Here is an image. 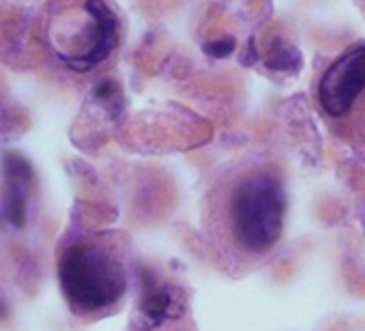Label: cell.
Instances as JSON below:
<instances>
[{
    "label": "cell",
    "instance_id": "obj_1",
    "mask_svg": "<svg viewBox=\"0 0 365 331\" xmlns=\"http://www.w3.org/2000/svg\"><path fill=\"white\" fill-rule=\"evenodd\" d=\"M286 224V190L273 168L237 175L211 203L205 235L215 260L235 277L262 267L277 250Z\"/></svg>",
    "mask_w": 365,
    "mask_h": 331
},
{
    "label": "cell",
    "instance_id": "obj_2",
    "mask_svg": "<svg viewBox=\"0 0 365 331\" xmlns=\"http://www.w3.org/2000/svg\"><path fill=\"white\" fill-rule=\"evenodd\" d=\"M58 277L69 303L80 312H101L116 305L127 290V269L110 245L84 241L61 258Z\"/></svg>",
    "mask_w": 365,
    "mask_h": 331
},
{
    "label": "cell",
    "instance_id": "obj_3",
    "mask_svg": "<svg viewBox=\"0 0 365 331\" xmlns=\"http://www.w3.org/2000/svg\"><path fill=\"white\" fill-rule=\"evenodd\" d=\"M365 91V44L341 54L318 84L320 106L331 118H346Z\"/></svg>",
    "mask_w": 365,
    "mask_h": 331
},
{
    "label": "cell",
    "instance_id": "obj_4",
    "mask_svg": "<svg viewBox=\"0 0 365 331\" xmlns=\"http://www.w3.org/2000/svg\"><path fill=\"white\" fill-rule=\"evenodd\" d=\"M84 9L93 20L86 48L78 54H61L63 65L80 73L95 69L106 58H110L118 44V20L103 0H86Z\"/></svg>",
    "mask_w": 365,
    "mask_h": 331
},
{
    "label": "cell",
    "instance_id": "obj_5",
    "mask_svg": "<svg viewBox=\"0 0 365 331\" xmlns=\"http://www.w3.org/2000/svg\"><path fill=\"white\" fill-rule=\"evenodd\" d=\"M7 200H5V211L7 220L16 226L22 228L26 220V185L31 179V168L26 159L18 155L7 157Z\"/></svg>",
    "mask_w": 365,
    "mask_h": 331
},
{
    "label": "cell",
    "instance_id": "obj_6",
    "mask_svg": "<svg viewBox=\"0 0 365 331\" xmlns=\"http://www.w3.org/2000/svg\"><path fill=\"white\" fill-rule=\"evenodd\" d=\"M176 310H178L176 297L172 295V290L168 286L150 284V286L144 288V297H142V314H144V318H148L153 322H159V320L176 316Z\"/></svg>",
    "mask_w": 365,
    "mask_h": 331
},
{
    "label": "cell",
    "instance_id": "obj_7",
    "mask_svg": "<svg viewBox=\"0 0 365 331\" xmlns=\"http://www.w3.org/2000/svg\"><path fill=\"white\" fill-rule=\"evenodd\" d=\"M301 52L290 46V44H282L277 41L269 56H267V67L269 69H275V71H286V73H292V71H299L301 69Z\"/></svg>",
    "mask_w": 365,
    "mask_h": 331
},
{
    "label": "cell",
    "instance_id": "obj_8",
    "mask_svg": "<svg viewBox=\"0 0 365 331\" xmlns=\"http://www.w3.org/2000/svg\"><path fill=\"white\" fill-rule=\"evenodd\" d=\"M235 48H237V41L232 39V37H222V39H217V41H209V44H205V54L207 56H211V58H226V56H230L232 52H235Z\"/></svg>",
    "mask_w": 365,
    "mask_h": 331
}]
</instances>
